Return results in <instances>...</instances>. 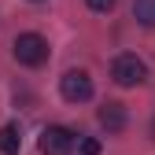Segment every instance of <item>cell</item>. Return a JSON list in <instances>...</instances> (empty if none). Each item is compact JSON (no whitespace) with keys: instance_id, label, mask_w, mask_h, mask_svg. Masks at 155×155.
Segmentation results:
<instances>
[{"instance_id":"277c9868","label":"cell","mask_w":155,"mask_h":155,"mask_svg":"<svg viewBox=\"0 0 155 155\" xmlns=\"http://www.w3.org/2000/svg\"><path fill=\"white\" fill-rule=\"evenodd\" d=\"M74 151V133L67 126H48L41 133V155H70Z\"/></svg>"},{"instance_id":"ba28073f","label":"cell","mask_w":155,"mask_h":155,"mask_svg":"<svg viewBox=\"0 0 155 155\" xmlns=\"http://www.w3.org/2000/svg\"><path fill=\"white\" fill-rule=\"evenodd\" d=\"M81 155H100V140L85 137V140H81Z\"/></svg>"},{"instance_id":"3957f363","label":"cell","mask_w":155,"mask_h":155,"mask_svg":"<svg viewBox=\"0 0 155 155\" xmlns=\"http://www.w3.org/2000/svg\"><path fill=\"white\" fill-rule=\"evenodd\" d=\"M59 92L67 104H85V100H92V78L85 70H67L59 78Z\"/></svg>"},{"instance_id":"5b68a950","label":"cell","mask_w":155,"mask_h":155,"mask_svg":"<svg viewBox=\"0 0 155 155\" xmlns=\"http://www.w3.org/2000/svg\"><path fill=\"white\" fill-rule=\"evenodd\" d=\"M126 104H118V100H107L104 107H100V126L107 129V133H122L126 129Z\"/></svg>"},{"instance_id":"8992f818","label":"cell","mask_w":155,"mask_h":155,"mask_svg":"<svg viewBox=\"0 0 155 155\" xmlns=\"http://www.w3.org/2000/svg\"><path fill=\"white\" fill-rule=\"evenodd\" d=\"M18 148H22V129H18V122L0 126V151L4 155H18Z\"/></svg>"},{"instance_id":"9c48e42d","label":"cell","mask_w":155,"mask_h":155,"mask_svg":"<svg viewBox=\"0 0 155 155\" xmlns=\"http://www.w3.org/2000/svg\"><path fill=\"white\" fill-rule=\"evenodd\" d=\"M85 4H89L92 11H111V8H114V0H85Z\"/></svg>"},{"instance_id":"6da1fadb","label":"cell","mask_w":155,"mask_h":155,"mask_svg":"<svg viewBox=\"0 0 155 155\" xmlns=\"http://www.w3.org/2000/svg\"><path fill=\"white\" fill-rule=\"evenodd\" d=\"M11 52H15V59L22 67H41L48 59V41L41 33H18L15 45H11Z\"/></svg>"},{"instance_id":"7a4b0ae2","label":"cell","mask_w":155,"mask_h":155,"mask_svg":"<svg viewBox=\"0 0 155 155\" xmlns=\"http://www.w3.org/2000/svg\"><path fill=\"white\" fill-rule=\"evenodd\" d=\"M111 78H114L122 89H133V85H140L144 78H148V67H144V59H137L133 52H122L118 59L111 63Z\"/></svg>"},{"instance_id":"30bf717a","label":"cell","mask_w":155,"mask_h":155,"mask_svg":"<svg viewBox=\"0 0 155 155\" xmlns=\"http://www.w3.org/2000/svg\"><path fill=\"white\" fill-rule=\"evenodd\" d=\"M33 4H41V0H33Z\"/></svg>"},{"instance_id":"52a82bcc","label":"cell","mask_w":155,"mask_h":155,"mask_svg":"<svg viewBox=\"0 0 155 155\" xmlns=\"http://www.w3.org/2000/svg\"><path fill=\"white\" fill-rule=\"evenodd\" d=\"M133 18L140 26L155 30V0H133Z\"/></svg>"},{"instance_id":"8fae6325","label":"cell","mask_w":155,"mask_h":155,"mask_svg":"<svg viewBox=\"0 0 155 155\" xmlns=\"http://www.w3.org/2000/svg\"><path fill=\"white\" fill-rule=\"evenodd\" d=\"M151 133H155V129H151Z\"/></svg>"}]
</instances>
